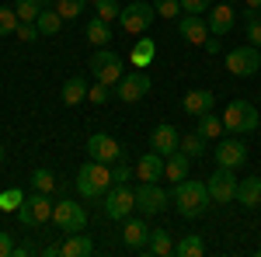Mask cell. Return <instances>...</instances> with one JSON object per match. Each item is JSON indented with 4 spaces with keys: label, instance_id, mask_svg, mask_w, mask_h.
Returning a JSON list of instances; mask_svg holds the SVG:
<instances>
[{
    "label": "cell",
    "instance_id": "6da1fadb",
    "mask_svg": "<svg viewBox=\"0 0 261 257\" xmlns=\"http://www.w3.org/2000/svg\"><path fill=\"white\" fill-rule=\"evenodd\" d=\"M174 205H178V216L185 219H195L202 216L205 209H209V202H213V195H209V188H205V181H195V178H185L174 184Z\"/></svg>",
    "mask_w": 261,
    "mask_h": 257
},
{
    "label": "cell",
    "instance_id": "7a4b0ae2",
    "mask_svg": "<svg viewBox=\"0 0 261 257\" xmlns=\"http://www.w3.org/2000/svg\"><path fill=\"white\" fill-rule=\"evenodd\" d=\"M108 188H112V167H108V163H101V160H87L81 170H77V191H81L87 202L105 198Z\"/></svg>",
    "mask_w": 261,
    "mask_h": 257
},
{
    "label": "cell",
    "instance_id": "3957f363",
    "mask_svg": "<svg viewBox=\"0 0 261 257\" xmlns=\"http://www.w3.org/2000/svg\"><path fill=\"white\" fill-rule=\"evenodd\" d=\"M223 125H226V132H233V136L254 132V129H258V108H254L251 101H230L226 111H223Z\"/></svg>",
    "mask_w": 261,
    "mask_h": 257
},
{
    "label": "cell",
    "instance_id": "277c9868",
    "mask_svg": "<svg viewBox=\"0 0 261 257\" xmlns=\"http://www.w3.org/2000/svg\"><path fill=\"white\" fill-rule=\"evenodd\" d=\"M153 18H157V7H153V4H146V0H133V4L122 7L119 24H122V32H129V35H143V32H150Z\"/></svg>",
    "mask_w": 261,
    "mask_h": 257
},
{
    "label": "cell",
    "instance_id": "5b68a950",
    "mask_svg": "<svg viewBox=\"0 0 261 257\" xmlns=\"http://www.w3.org/2000/svg\"><path fill=\"white\" fill-rule=\"evenodd\" d=\"M136 209V188L129 184H112L105 191V216L108 219H129V212Z\"/></svg>",
    "mask_w": 261,
    "mask_h": 257
},
{
    "label": "cell",
    "instance_id": "8992f818",
    "mask_svg": "<svg viewBox=\"0 0 261 257\" xmlns=\"http://www.w3.org/2000/svg\"><path fill=\"white\" fill-rule=\"evenodd\" d=\"M53 222L60 226L63 233H81V230H87V212L77 202L60 198V202H53Z\"/></svg>",
    "mask_w": 261,
    "mask_h": 257
},
{
    "label": "cell",
    "instance_id": "52a82bcc",
    "mask_svg": "<svg viewBox=\"0 0 261 257\" xmlns=\"http://www.w3.org/2000/svg\"><path fill=\"white\" fill-rule=\"evenodd\" d=\"M18 219H21V226H42V222H49L53 219V202H49V195L45 191L24 195V202H21V209H18Z\"/></svg>",
    "mask_w": 261,
    "mask_h": 257
},
{
    "label": "cell",
    "instance_id": "ba28073f",
    "mask_svg": "<svg viewBox=\"0 0 261 257\" xmlns=\"http://www.w3.org/2000/svg\"><path fill=\"white\" fill-rule=\"evenodd\" d=\"M91 73H94V80L115 87V83L122 80V60L112 52V49H98V52L91 56Z\"/></svg>",
    "mask_w": 261,
    "mask_h": 257
},
{
    "label": "cell",
    "instance_id": "9c48e42d",
    "mask_svg": "<svg viewBox=\"0 0 261 257\" xmlns=\"http://www.w3.org/2000/svg\"><path fill=\"white\" fill-rule=\"evenodd\" d=\"M261 66V52L258 45H241V49H233V52H226V70L233 73V77H254Z\"/></svg>",
    "mask_w": 261,
    "mask_h": 257
},
{
    "label": "cell",
    "instance_id": "30bf717a",
    "mask_svg": "<svg viewBox=\"0 0 261 257\" xmlns=\"http://www.w3.org/2000/svg\"><path fill=\"white\" fill-rule=\"evenodd\" d=\"M150 94V77L143 70H133V73H122V80L115 83V98L125 101V104H136L140 98Z\"/></svg>",
    "mask_w": 261,
    "mask_h": 257
},
{
    "label": "cell",
    "instance_id": "8fae6325",
    "mask_svg": "<svg viewBox=\"0 0 261 257\" xmlns=\"http://www.w3.org/2000/svg\"><path fill=\"white\" fill-rule=\"evenodd\" d=\"M136 209H140L143 216H161L164 209H167V191L157 188V181H140V188H136Z\"/></svg>",
    "mask_w": 261,
    "mask_h": 257
},
{
    "label": "cell",
    "instance_id": "7c38bea8",
    "mask_svg": "<svg viewBox=\"0 0 261 257\" xmlns=\"http://www.w3.org/2000/svg\"><path fill=\"white\" fill-rule=\"evenodd\" d=\"M205 188H209L213 202H220V205H226V202L237 198V181H233V170H230V167H220L216 174H209Z\"/></svg>",
    "mask_w": 261,
    "mask_h": 257
},
{
    "label": "cell",
    "instance_id": "4fadbf2b",
    "mask_svg": "<svg viewBox=\"0 0 261 257\" xmlns=\"http://www.w3.org/2000/svg\"><path fill=\"white\" fill-rule=\"evenodd\" d=\"M150 150H157L161 157H171L174 150H181V136L171 122H157L153 132H150Z\"/></svg>",
    "mask_w": 261,
    "mask_h": 257
},
{
    "label": "cell",
    "instance_id": "5bb4252c",
    "mask_svg": "<svg viewBox=\"0 0 261 257\" xmlns=\"http://www.w3.org/2000/svg\"><path fill=\"white\" fill-rule=\"evenodd\" d=\"M87 153H91V160L115 163V160H122V146L108 136V132H94V136L87 139Z\"/></svg>",
    "mask_w": 261,
    "mask_h": 257
},
{
    "label": "cell",
    "instance_id": "9a60e30c",
    "mask_svg": "<svg viewBox=\"0 0 261 257\" xmlns=\"http://www.w3.org/2000/svg\"><path fill=\"white\" fill-rule=\"evenodd\" d=\"M216 163L220 167H230V170H237L247 163V142L244 139H223L220 146H216Z\"/></svg>",
    "mask_w": 261,
    "mask_h": 257
},
{
    "label": "cell",
    "instance_id": "2e32d148",
    "mask_svg": "<svg viewBox=\"0 0 261 257\" xmlns=\"http://www.w3.org/2000/svg\"><path fill=\"white\" fill-rule=\"evenodd\" d=\"M150 240V222L146 219H122V243L129 250H143Z\"/></svg>",
    "mask_w": 261,
    "mask_h": 257
},
{
    "label": "cell",
    "instance_id": "e0dca14e",
    "mask_svg": "<svg viewBox=\"0 0 261 257\" xmlns=\"http://www.w3.org/2000/svg\"><path fill=\"white\" fill-rule=\"evenodd\" d=\"M205 21H209V32H213V35H230V32H233V4H226V0H223V4H216V7H209V11H205Z\"/></svg>",
    "mask_w": 261,
    "mask_h": 257
},
{
    "label": "cell",
    "instance_id": "ac0fdd59",
    "mask_svg": "<svg viewBox=\"0 0 261 257\" xmlns=\"http://www.w3.org/2000/svg\"><path fill=\"white\" fill-rule=\"evenodd\" d=\"M178 28L192 45H205V39L213 35V32H209V21L202 18V14H185V18L178 21Z\"/></svg>",
    "mask_w": 261,
    "mask_h": 257
},
{
    "label": "cell",
    "instance_id": "d6986e66",
    "mask_svg": "<svg viewBox=\"0 0 261 257\" xmlns=\"http://www.w3.org/2000/svg\"><path fill=\"white\" fill-rule=\"evenodd\" d=\"M143 250L153 254V257H171V254H174V237H171V230H164V226L150 230V240H146Z\"/></svg>",
    "mask_w": 261,
    "mask_h": 257
},
{
    "label": "cell",
    "instance_id": "ffe728a7",
    "mask_svg": "<svg viewBox=\"0 0 261 257\" xmlns=\"http://www.w3.org/2000/svg\"><path fill=\"white\" fill-rule=\"evenodd\" d=\"M213 104H216V94L213 91H188L185 101H181V108L188 111V115H205V111H213Z\"/></svg>",
    "mask_w": 261,
    "mask_h": 257
},
{
    "label": "cell",
    "instance_id": "44dd1931",
    "mask_svg": "<svg viewBox=\"0 0 261 257\" xmlns=\"http://www.w3.org/2000/svg\"><path fill=\"white\" fill-rule=\"evenodd\" d=\"M136 178L140 181H161L164 178V157L157 150H150V153H143L140 163H136Z\"/></svg>",
    "mask_w": 261,
    "mask_h": 257
},
{
    "label": "cell",
    "instance_id": "7402d4cb",
    "mask_svg": "<svg viewBox=\"0 0 261 257\" xmlns=\"http://www.w3.org/2000/svg\"><path fill=\"white\" fill-rule=\"evenodd\" d=\"M188 167H192V157H188V153H181V150H174L171 157H164V178L178 184V181L188 178Z\"/></svg>",
    "mask_w": 261,
    "mask_h": 257
},
{
    "label": "cell",
    "instance_id": "603a6c76",
    "mask_svg": "<svg viewBox=\"0 0 261 257\" xmlns=\"http://www.w3.org/2000/svg\"><path fill=\"white\" fill-rule=\"evenodd\" d=\"M94 254V240L87 237V233H70L66 243H63V257H91Z\"/></svg>",
    "mask_w": 261,
    "mask_h": 257
},
{
    "label": "cell",
    "instance_id": "cb8c5ba5",
    "mask_svg": "<svg viewBox=\"0 0 261 257\" xmlns=\"http://www.w3.org/2000/svg\"><path fill=\"white\" fill-rule=\"evenodd\" d=\"M237 202H241L244 209L261 205V178H244V181H237Z\"/></svg>",
    "mask_w": 261,
    "mask_h": 257
},
{
    "label": "cell",
    "instance_id": "d4e9b609",
    "mask_svg": "<svg viewBox=\"0 0 261 257\" xmlns=\"http://www.w3.org/2000/svg\"><path fill=\"white\" fill-rule=\"evenodd\" d=\"M174 254L178 257H202L205 254V240H202L199 233H188V237H181L178 243H174Z\"/></svg>",
    "mask_w": 261,
    "mask_h": 257
},
{
    "label": "cell",
    "instance_id": "484cf974",
    "mask_svg": "<svg viewBox=\"0 0 261 257\" xmlns=\"http://www.w3.org/2000/svg\"><path fill=\"white\" fill-rule=\"evenodd\" d=\"M81 101H87V80L70 77L63 83V104H81Z\"/></svg>",
    "mask_w": 261,
    "mask_h": 257
},
{
    "label": "cell",
    "instance_id": "4316f807",
    "mask_svg": "<svg viewBox=\"0 0 261 257\" xmlns=\"http://www.w3.org/2000/svg\"><path fill=\"white\" fill-rule=\"evenodd\" d=\"M35 28H39V35H56V32L63 28V14H60V11L42 7V14L35 18Z\"/></svg>",
    "mask_w": 261,
    "mask_h": 257
},
{
    "label": "cell",
    "instance_id": "83f0119b",
    "mask_svg": "<svg viewBox=\"0 0 261 257\" xmlns=\"http://www.w3.org/2000/svg\"><path fill=\"white\" fill-rule=\"evenodd\" d=\"M87 39H91V45H108V42H112V28H108V21L94 14V18L87 21Z\"/></svg>",
    "mask_w": 261,
    "mask_h": 257
},
{
    "label": "cell",
    "instance_id": "f1b7e54d",
    "mask_svg": "<svg viewBox=\"0 0 261 257\" xmlns=\"http://www.w3.org/2000/svg\"><path fill=\"white\" fill-rule=\"evenodd\" d=\"M223 132H226V125H223V119H216L213 111H205V115H199V136H202V139H220Z\"/></svg>",
    "mask_w": 261,
    "mask_h": 257
},
{
    "label": "cell",
    "instance_id": "f546056e",
    "mask_svg": "<svg viewBox=\"0 0 261 257\" xmlns=\"http://www.w3.org/2000/svg\"><path fill=\"white\" fill-rule=\"evenodd\" d=\"M153 56H157V45H153V39H140L136 45H133V66H150L153 63Z\"/></svg>",
    "mask_w": 261,
    "mask_h": 257
},
{
    "label": "cell",
    "instance_id": "4dcf8cb0",
    "mask_svg": "<svg viewBox=\"0 0 261 257\" xmlns=\"http://www.w3.org/2000/svg\"><path fill=\"white\" fill-rule=\"evenodd\" d=\"M45 7V0H14V11H18L21 21H35Z\"/></svg>",
    "mask_w": 261,
    "mask_h": 257
},
{
    "label": "cell",
    "instance_id": "1f68e13d",
    "mask_svg": "<svg viewBox=\"0 0 261 257\" xmlns=\"http://www.w3.org/2000/svg\"><path fill=\"white\" fill-rule=\"evenodd\" d=\"M181 153H188L192 160L205 157V139L199 132H192V136H181Z\"/></svg>",
    "mask_w": 261,
    "mask_h": 257
},
{
    "label": "cell",
    "instance_id": "d6a6232c",
    "mask_svg": "<svg viewBox=\"0 0 261 257\" xmlns=\"http://www.w3.org/2000/svg\"><path fill=\"white\" fill-rule=\"evenodd\" d=\"M18 24H21V18H18L14 7H0V39H4V35H14Z\"/></svg>",
    "mask_w": 261,
    "mask_h": 257
},
{
    "label": "cell",
    "instance_id": "836d02e7",
    "mask_svg": "<svg viewBox=\"0 0 261 257\" xmlns=\"http://www.w3.org/2000/svg\"><path fill=\"white\" fill-rule=\"evenodd\" d=\"M32 188H35V191H45V195H49V191L56 188V174H53V170H45V167H39V170L32 174Z\"/></svg>",
    "mask_w": 261,
    "mask_h": 257
},
{
    "label": "cell",
    "instance_id": "e575fe53",
    "mask_svg": "<svg viewBox=\"0 0 261 257\" xmlns=\"http://www.w3.org/2000/svg\"><path fill=\"white\" fill-rule=\"evenodd\" d=\"M84 7H87V0H60L56 4V11H60L66 21H73V18H81L84 14Z\"/></svg>",
    "mask_w": 261,
    "mask_h": 257
},
{
    "label": "cell",
    "instance_id": "d590c367",
    "mask_svg": "<svg viewBox=\"0 0 261 257\" xmlns=\"http://www.w3.org/2000/svg\"><path fill=\"white\" fill-rule=\"evenodd\" d=\"M94 11H98V18H105L108 24L119 21V14H122V7L115 4V0H94Z\"/></svg>",
    "mask_w": 261,
    "mask_h": 257
},
{
    "label": "cell",
    "instance_id": "8d00e7d4",
    "mask_svg": "<svg viewBox=\"0 0 261 257\" xmlns=\"http://www.w3.org/2000/svg\"><path fill=\"white\" fill-rule=\"evenodd\" d=\"M21 202H24V195H21L18 188H7V191L0 195V212H18Z\"/></svg>",
    "mask_w": 261,
    "mask_h": 257
},
{
    "label": "cell",
    "instance_id": "74e56055",
    "mask_svg": "<svg viewBox=\"0 0 261 257\" xmlns=\"http://www.w3.org/2000/svg\"><path fill=\"white\" fill-rule=\"evenodd\" d=\"M153 7H157V18H178L181 0H153Z\"/></svg>",
    "mask_w": 261,
    "mask_h": 257
},
{
    "label": "cell",
    "instance_id": "f35d334b",
    "mask_svg": "<svg viewBox=\"0 0 261 257\" xmlns=\"http://www.w3.org/2000/svg\"><path fill=\"white\" fill-rule=\"evenodd\" d=\"M133 178V167L125 163V160H115V167H112V184H129Z\"/></svg>",
    "mask_w": 261,
    "mask_h": 257
},
{
    "label": "cell",
    "instance_id": "ab89813d",
    "mask_svg": "<svg viewBox=\"0 0 261 257\" xmlns=\"http://www.w3.org/2000/svg\"><path fill=\"white\" fill-rule=\"evenodd\" d=\"M108 98H112V94H108V83L94 80V87H87V101H94V104H105Z\"/></svg>",
    "mask_w": 261,
    "mask_h": 257
},
{
    "label": "cell",
    "instance_id": "60d3db41",
    "mask_svg": "<svg viewBox=\"0 0 261 257\" xmlns=\"http://www.w3.org/2000/svg\"><path fill=\"white\" fill-rule=\"evenodd\" d=\"M14 35H18L21 42H35V39H39V28H35V21H21Z\"/></svg>",
    "mask_w": 261,
    "mask_h": 257
},
{
    "label": "cell",
    "instance_id": "b9f144b4",
    "mask_svg": "<svg viewBox=\"0 0 261 257\" xmlns=\"http://www.w3.org/2000/svg\"><path fill=\"white\" fill-rule=\"evenodd\" d=\"M209 7H213V0H181V11L185 14H202Z\"/></svg>",
    "mask_w": 261,
    "mask_h": 257
},
{
    "label": "cell",
    "instance_id": "7bdbcfd3",
    "mask_svg": "<svg viewBox=\"0 0 261 257\" xmlns=\"http://www.w3.org/2000/svg\"><path fill=\"white\" fill-rule=\"evenodd\" d=\"M247 42H251V45H258V49H261V18L247 21Z\"/></svg>",
    "mask_w": 261,
    "mask_h": 257
},
{
    "label": "cell",
    "instance_id": "ee69618b",
    "mask_svg": "<svg viewBox=\"0 0 261 257\" xmlns=\"http://www.w3.org/2000/svg\"><path fill=\"white\" fill-rule=\"evenodd\" d=\"M11 254H14V240H11V233L0 230V257H11Z\"/></svg>",
    "mask_w": 261,
    "mask_h": 257
},
{
    "label": "cell",
    "instance_id": "f6af8a7d",
    "mask_svg": "<svg viewBox=\"0 0 261 257\" xmlns=\"http://www.w3.org/2000/svg\"><path fill=\"white\" fill-rule=\"evenodd\" d=\"M35 250H39L35 243H21V247H14V254H18V257H28V254H35Z\"/></svg>",
    "mask_w": 261,
    "mask_h": 257
},
{
    "label": "cell",
    "instance_id": "bcb514c9",
    "mask_svg": "<svg viewBox=\"0 0 261 257\" xmlns=\"http://www.w3.org/2000/svg\"><path fill=\"white\" fill-rule=\"evenodd\" d=\"M205 52H220V35H209L205 39Z\"/></svg>",
    "mask_w": 261,
    "mask_h": 257
},
{
    "label": "cell",
    "instance_id": "7dc6e473",
    "mask_svg": "<svg viewBox=\"0 0 261 257\" xmlns=\"http://www.w3.org/2000/svg\"><path fill=\"white\" fill-rule=\"evenodd\" d=\"M42 254H45V257H56V254H63V243H49V247H42Z\"/></svg>",
    "mask_w": 261,
    "mask_h": 257
},
{
    "label": "cell",
    "instance_id": "c3c4849f",
    "mask_svg": "<svg viewBox=\"0 0 261 257\" xmlns=\"http://www.w3.org/2000/svg\"><path fill=\"white\" fill-rule=\"evenodd\" d=\"M244 4H247L251 11H261V0H244Z\"/></svg>",
    "mask_w": 261,
    "mask_h": 257
},
{
    "label": "cell",
    "instance_id": "681fc988",
    "mask_svg": "<svg viewBox=\"0 0 261 257\" xmlns=\"http://www.w3.org/2000/svg\"><path fill=\"white\" fill-rule=\"evenodd\" d=\"M0 160H4V146H0Z\"/></svg>",
    "mask_w": 261,
    "mask_h": 257
},
{
    "label": "cell",
    "instance_id": "f907efd6",
    "mask_svg": "<svg viewBox=\"0 0 261 257\" xmlns=\"http://www.w3.org/2000/svg\"><path fill=\"white\" fill-rule=\"evenodd\" d=\"M258 254H261V243H258Z\"/></svg>",
    "mask_w": 261,
    "mask_h": 257
},
{
    "label": "cell",
    "instance_id": "816d5d0a",
    "mask_svg": "<svg viewBox=\"0 0 261 257\" xmlns=\"http://www.w3.org/2000/svg\"><path fill=\"white\" fill-rule=\"evenodd\" d=\"M226 4H233V0H226Z\"/></svg>",
    "mask_w": 261,
    "mask_h": 257
},
{
    "label": "cell",
    "instance_id": "f5cc1de1",
    "mask_svg": "<svg viewBox=\"0 0 261 257\" xmlns=\"http://www.w3.org/2000/svg\"><path fill=\"white\" fill-rule=\"evenodd\" d=\"M258 18H261V11H258Z\"/></svg>",
    "mask_w": 261,
    "mask_h": 257
}]
</instances>
